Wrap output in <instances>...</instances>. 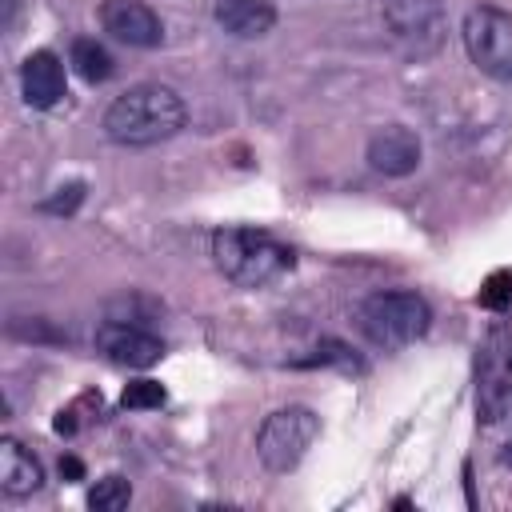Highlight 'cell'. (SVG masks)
<instances>
[{
  "label": "cell",
  "instance_id": "9a60e30c",
  "mask_svg": "<svg viewBox=\"0 0 512 512\" xmlns=\"http://www.w3.org/2000/svg\"><path fill=\"white\" fill-rule=\"evenodd\" d=\"M480 308H492V312H504L512 304V268H496L484 284H480Z\"/></svg>",
  "mask_w": 512,
  "mask_h": 512
},
{
  "label": "cell",
  "instance_id": "8992f818",
  "mask_svg": "<svg viewBox=\"0 0 512 512\" xmlns=\"http://www.w3.org/2000/svg\"><path fill=\"white\" fill-rule=\"evenodd\" d=\"M384 24L392 40H400L408 52L424 56L436 52L444 40V0H384L380 4Z\"/></svg>",
  "mask_w": 512,
  "mask_h": 512
},
{
  "label": "cell",
  "instance_id": "ba28073f",
  "mask_svg": "<svg viewBox=\"0 0 512 512\" xmlns=\"http://www.w3.org/2000/svg\"><path fill=\"white\" fill-rule=\"evenodd\" d=\"M96 348L112 364H124V368H152L164 356L160 336H152L144 328H132V324H104L96 332Z\"/></svg>",
  "mask_w": 512,
  "mask_h": 512
},
{
  "label": "cell",
  "instance_id": "ac0fdd59",
  "mask_svg": "<svg viewBox=\"0 0 512 512\" xmlns=\"http://www.w3.org/2000/svg\"><path fill=\"white\" fill-rule=\"evenodd\" d=\"M60 472H64V476H80V460H72V456L60 460Z\"/></svg>",
  "mask_w": 512,
  "mask_h": 512
},
{
  "label": "cell",
  "instance_id": "6da1fadb",
  "mask_svg": "<svg viewBox=\"0 0 512 512\" xmlns=\"http://www.w3.org/2000/svg\"><path fill=\"white\" fill-rule=\"evenodd\" d=\"M188 120V108L168 84H136L120 92L104 112V136L124 148H148L176 136Z\"/></svg>",
  "mask_w": 512,
  "mask_h": 512
},
{
  "label": "cell",
  "instance_id": "52a82bcc",
  "mask_svg": "<svg viewBox=\"0 0 512 512\" xmlns=\"http://www.w3.org/2000/svg\"><path fill=\"white\" fill-rule=\"evenodd\" d=\"M100 24L108 36H116L128 48H160L164 40V24L144 0H104Z\"/></svg>",
  "mask_w": 512,
  "mask_h": 512
},
{
  "label": "cell",
  "instance_id": "30bf717a",
  "mask_svg": "<svg viewBox=\"0 0 512 512\" xmlns=\"http://www.w3.org/2000/svg\"><path fill=\"white\" fill-rule=\"evenodd\" d=\"M20 88L32 108H56L64 100V64L56 52H28L20 64Z\"/></svg>",
  "mask_w": 512,
  "mask_h": 512
},
{
  "label": "cell",
  "instance_id": "3957f363",
  "mask_svg": "<svg viewBox=\"0 0 512 512\" xmlns=\"http://www.w3.org/2000/svg\"><path fill=\"white\" fill-rule=\"evenodd\" d=\"M432 324V308L416 292H372L360 304V332L376 348H404Z\"/></svg>",
  "mask_w": 512,
  "mask_h": 512
},
{
  "label": "cell",
  "instance_id": "7a4b0ae2",
  "mask_svg": "<svg viewBox=\"0 0 512 512\" xmlns=\"http://www.w3.org/2000/svg\"><path fill=\"white\" fill-rule=\"evenodd\" d=\"M212 260L240 288H264L280 272L292 268V252L280 240H272L268 232H256V228H216Z\"/></svg>",
  "mask_w": 512,
  "mask_h": 512
},
{
  "label": "cell",
  "instance_id": "5b68a950",
  "mask_svg": "<svg viewBox=\"0 0 512 512\" xmlns=\"http://www.w3.org/2000/svg\"><path fill=\"white\" fill-rule=\"evenodd\" d=\"M460 36H464L468 60L484 76L512 84V12L496 8V4H476V8H468Z\"/></svg>",
  "mask_w": 512,
  "mask_h": 512
},
{
  "label": "cell",
  "instance_id": "277c9868",
  "mask_svg": "<svg viewBox=\"0 0 512 512\" xmlns=\"http://www.w3.org/2000/svg\"><path fill=\"white\" fill-rule=\"evenodd\" d=\"M316 436H320V416L308 404H288L264 416L256 432V456L268 472H292Z\"/></svg>",
  "mask_w": 512,
  "mask_h": 512
},
{
  "label": "cell",
  "instance_id": "9c48e42d",
  "mask_svg": "<svg viewBox=\"0 0 512 512\" xmlns=\"http://www.w3.org/2000/svg\"><path fill=\"white\" fill-rule=\"evenodd\" d=\"M368 164L384 176H408L420 168V136L404 124H388L368 140Z\"/></svg>",
  "mask_w": 512,
  "mask_h": 512
},
{
  "label": "cell",
  "instance_id": "4fadbf2b",
  "mask_svg": "<svg viewBox=\"0 0 512 512\" xmlns=\"http://www.w3.org/2000/svg\"><path fill=\"white\" fill-rule=\"evenodd\" d=\"M68 56H72V68H76L88 84H104V80L112 76V56H108V48L96 44L92 36H76Z\"/></svg>",
  "mask_w": 512,
  "mask_h": 512
},
{
  "label": "cell",
  "instance_id": "8fae6325",
  "mask_svg": "<svg viewBox=\"0 0 512 512\" xmlns=\"http://www.w3.org/2000/svg\"><path fill=\"white\" fill-rule=\"evenodd\" d=\"M212 16L236 40H260L276 24V8L268 0H216Z\"/></svg>",
  "mask_w": 512,
  "mask_h": 512
},
{
  "label": "cell",
  "instance_id": "2e32d148",
  "mask_svg": "<svg viewBox=\"0 0 512 512\" xmlns=\"http://www.w3.org/2000/svg\"><path fill=\"white\" fill-rule=\"evenodd\" d=\"M164 400H168V392H164L160 380H132L124 388V396H120L124 408H160Z\"/></svg>",
  "mask_w": 512,
  "mask_h": 512
},
{
  "label": "cell",
  "instance_id": "7c38bea8",
  "mask_svg": "<svg viewBox=\"0 0 512 512\" xmlns=\"http://www.w3.org/2000/svg\"><path fill=\"white\" fill-rule=\"evenodd\" d=\"M40 484H44L40 460H36L28 448H20L12 436L0 440V488H4L8 496H32Z\"/></svg>",
  "mask_w": 512,
  "mask_h": 512
},
{
  "label": "cell",
  "instance_id": "e0dca14e",
  "mask_svg": "<svg viewBox=\"0 0 512 512\" xmlns=\"http://www.w3.org/2000/svg\"><path fill=\"white\" fill-rule=\"evenodd\" d=\"M84 200V184H68V188H56L52 200H44V212H76V204Z\"/></svg>",
  "mask_w": 512,
  "mask_h": 512
},
{
  "label": "cell",
  "instance_id": "5bb4252c",
  "mask_svg": "<svg viewBox=\"0 0 512 512\" xmlns=\"http://www.w3.org/2000/svg\"><path fill=\"white\" fill-rule=\"evenodd\" d=\"M128 500H132V484L124 476H104L88 492V508L92 512H120V508H128Z\"/></svg>",
  "mask_w": 512,
  "mask_h": 512
}]
</instances>
